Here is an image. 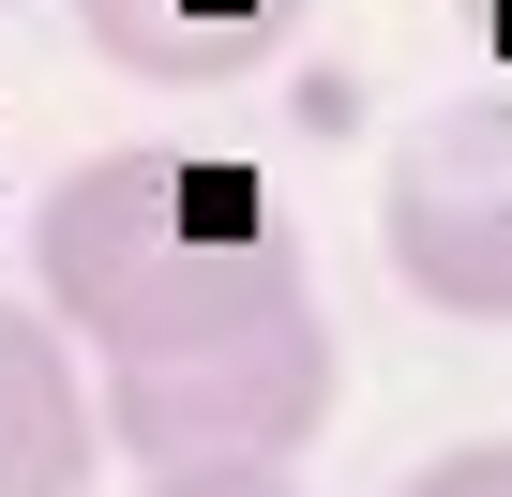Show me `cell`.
<instances>
[{"mask_svg": "<svg viewBox=\"0 0 512 497\" xmlns=\"http://www.w3.org/2000/svg\"><path fill=\"white\" fill-rule=\"evenodd\" d=\"M31 272H46L61 332L106 347V362L211 347L241 317L317 302L302 241L272 226V196L241 166H196V151H91V166H61L46 211H31Z\"/></svg>", "mask_w": 512, "mask_h": 497, "instance_id": "obj_1", "label": "cell"}, {"mask_svg": "<svg viewBox=\"0 0 512 497\" xmlns=\"http://www.w3.org/2000/svg\"><path fill=\"white\" fill-rule=\"evenodd\" d=\"M317 422H332V317L317 302L241 317L211 347L106 362V452H136V467H287Z\"/></svg>", "mask_w": 512, "mask_h": 497, "instance_id": "obj_2", "label": "cell"}, {"mask_svg": "<svg viewBox=\"0 0 512 497\" xmlns=\"http://www.w3.org/2000/svg\"><path fill=\"white\" fill-rule=\"evenodd\" d=\"M377 241H392L407 302H437V317H512V91H452V106L392 151Z\"/></svg>", "mask_w": 512, "mask_h": 497, "instance_id": "obj_3", "label": "cell"}, {"mask_svg": "<svg viewBox=\"0 0 512 497\" xmlns=\"http://www.w3.org/2000/svg\"><path fill=\"white\" fill-rule=\"evenodd\" d=\"M106 392L76 377L61 302H0V497H91Z\"/></svg>", "mask_w": 512, "mask_h": 497, "instance_id": "obj_4", "label": "cell"}, {"mask_svg": "<svg viewBox=\"0 0 512 497\" xmlns=\"http://www.w3.org/2000/svg\"><path fill=\"white\" fill-rule=\"evenodd\" d=\"M91 46L151 91H241V76H272L287 31H302V0H76Z\"/></svg>", "mask_w": 512, "mask_h": 497, "instance_id": "obj_5", "label": "cell"}, {"mask_svg": "<svg viewBox=\"0 0 512 497\" xmlns=\"http://www.w3.org/2000/svg\"><path fill=\"white\" fill-rule=\"evenodd\" d=\"M407 497H512V437H482V452H437Z\"/></svg>", "mask_w": 512, "mask_h": 497, "instance_id": "obj_6", "label": "cell"}, {"mask_svg": "<svg viewBox=\"0 0 512 497\" xmlns=\"http://www.w3.org/2000/svg\"><path fill=\"white\" fill-rule=\"evenodd\" d=\"M151 497H302L287 467H151Z\"/></svg>", "mask_w": 512, "mask_h": 497, "instance_id": "obj_7", "label": "cell"}]
</instances>
